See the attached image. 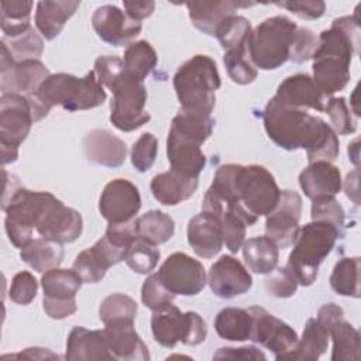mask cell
Instances as JSON below:
<instances>
[{
	"label": "cell",
	"mask_w": 361,
	"mask_h": 361,
	"mask_svg": "<svg viewBox=\"0 0 361 361\" xmlns=\"http://www.w3.org/2000/svg\"><path fill=\"white\" fill-rule=\"evenodd\" d=\"M262 121L269 140L286 151L306 149L307 161H333L338 157L337 133L324 120L307 110L292 109L269 99Z\"/></svg>",
	"instance_id": "obj_1"
},
{
	"label": "cell",
	"mask_w": 361,
	"mask_h": 361,
	"mask_svg": "<svg viewBox=\"0 0 361 361\" xmlns=\"http://www.w3.org/2000/svg\"><path fill=\"white\" fill-rule=\"evenodd\" d=\"M360 24L350 16L336 18L329 30L320 32L312 56L313 80L327 97L343 90L350 80V63L358 47Z\"/></svg>",
	"instance_id": "obj_2"
},
{
	"label": "cell",
	"mask_w": 361,
	"mask_h": 361,
	"mask_svg": "<svg viewBox=\"0 0 361 361\" xmlns=\"http://www.w3.org/2000/svg\"><path fill=\"white\" fill-rule=\"evenodd\" d=\"M214 120L209 116H196L179 111L172 123L166 138V155L171 169L188 178H199L206 166L202 144L212 135Z\"/></svg>",
	"instance_id": "obj_3"
},
{
	"label": "cell",
	"mask_w": 361,
	"mask_h": 361,
	"mask_svg": "<svg viewBox=\"0 0 361 361\" xmlns=\"http://www.w3.org/2000/svg\"><path fill=\"white\" fill-rule=\"evenodd\" d=\"M221 80L216 62L207 55H195L173 75V89L180 110L209 117L216 106V90Z\"/></svg>",
	"instance_id": "obj_4"
},
{
	"label": "cell",
	"mask_w": 361,
	"mask_h": 361,
	"mask_svg": "<svg viewBox=\"0 0 361 361\" xmlns=\"http://www.w3.org/2000/svg\"><path fill=\"white\" fill-rule=\"evenodd\" d=\"M341 235L340 228L324 221L312 220L299 228L286 264L298 283L310 286L316 281L320 264L331 252L337 238Z\"/></svg>",
	"instance_id": "obj_5"
},
{
	"label": "cell",
	"mask_w": 361,
	"mask_h": 361,
	"mask_svg": "<svg viewBox=\"0 0 361 361\" xmlns=\"http://www.w3.org/2000/svg\"><path fill=\"white\" fill-rule=\"evenodd\" d=\"M35 96L48 110L54 106H62L68 111L94 109L103 104L107 97L93 71L83 78L71 73L49 75Z\"/></svg>",
	"instance_id": "obj_6"
},
{
	"label": "cell",
	"mask_w": 361,
	"mask_h": 361,
	"mask_svg": "<svg viewBox=\"0 0 361 361\" xmlns=\"http://www.w3.org/2000/svg\"><path fill=\"white\" fill-rule=\"evenodd\" d=\"M298 25L285 16L264 20L251 32L248 56L255 68L272 71L289 59V49Z\"/></svg>",
	"instance_id": "obj_7"
},
{
	"label": "cell",
	"mask_w": 361,
	"mask_h": 361,
	"mask_svg": "<svg viewBox=\"0 0 361 361\" xmlns=\"http://www.w3.org/2000/svg\"><path fill=\"white\" fill-rule=\"evenodd\" d=\"M107 87L113 93L110 121L116 128L130 133L151 120L149 113L145 110L147 89L142 80L124 69Z\"/></svg>",
	"instance_id": "obj_8"
},
{
	"label": "cell",
	"mask_w": 361,
	"mask_h": 361,
	"mask_svg": "<svg viewBox=\"0 0 361 361\" xmlns=\"http://www.w3.org/2000/svg\"><path fill=\"white\" fill-rule=\"evenodd\" d=\"M154 340L166 348H173L179 341L186 345H197L206 340L207 327L196 312H180L175 305H168L151 317Z\"/></svg>",
	"instance_id": "obj_9"
},
{
	"label": "cell",
	"mask_w": 361,
	"mask_h": 361,
	"mask_svg": "<svg viewBox=\"0 0 361 361\" xmlns=\"http://www.w3.org/2000/svg\"><path fill=\"white\" fill-rule=\"evenodd\" d=\"M234 192L238 202L255 217L268 216L281 196L274 175L261 165H238Z\"/></svg>",
	"instance_id": "obj_10"
},
{
	"label": "cell",
	"mask_w": 361,
	"mask_h": 361,
	"mask_svg": "<svg viewBox=\"0 0 361 361\" xmlns=\"http://www.w3.org/2000/svg\"><path fill=\"white\" fill-rule=\"evenodd\" d=\"M51 196L52 193L49 192L18 188L13 196L1 204V209L7 214L4 223L6 233L14 247L23 248L32 240V230Z\"/></svg>",
	"instance_id": "obj_11"
},
{
	"label": "cell",
	"mask_w": 361,
	"mask_h": 361,
	"mask_svg": "<svg viewBox=\"0 0 361 361\" xmlns=\"http://www.w3.org/2000/svg\"><path fill=\"white\" fill-rule=\"evenodd\" d=\"M82 283V278L73 268H52L44 272L41 286L44 290L42 307L45 313L55 320L73 314L78 309L75 298Z\"/></svg>",
	"instance_id": "obj_12"
},
{
	"label": "cell",
	"mask_w": 361,
	"mask_h": 361,
	"mask_svg": "<svg viewBox=\"0 0 361 361\" xmlns=\"http://www.w3.org/2000/svg\"><path fill=\"white\" fill-rule=\"evenodd\" d=\"M157 276L173 295L195 296L206 285L203 265L185 252L171 254L159 267Z\"/></svg>",
	"instance_id": "obj_13"
},
{
	"label": "cell",
	"mask_w": 361,
	"mask_h": 361,
	"mask_svg": "<svg viewBox=\"0 0 361 361\" xmlns=\"http://www.w3.org/2000/svg\"><path fill=\"white\" fill-rule=\"evenodd\" d=\"M248 312L252 317L251 341L271 350L275 354V360H282L283 355L295 348L299 338L296 331L288 323L261 306H251Z\"/></svg>",
	"instance_id": "obj_14"
},
{
	"label": "cell",
	"mask_w": 361,
	"mask_h": 361,
	"mask_svg": "<svg viewBox=\"0 0 361 361\" xmlns=\"http://www.w3.org/2000/svg\"><path fill=\"white\" fill-rule=\"evenodd\" d=\"M35 123L31 102L24 94L6 93L0 99V147L18 148Z\"/></svg>",
	"instance_id": "obj_15"
},
{
	"label": "cell",
	"mask_w": 361,
	"mask_h": 361,
	"mask_svg": "<svg viewBox=\"0 0 361 361\" xmlns=\"http://www.w3.org/2000/svg\"><path fill=\"white\" fill-rule=\"evenodd\" d=\"M35 230L41 237L65 243L78 240L83 230V220L78 210L65 206L54 195L42 209Z\"/></svg>",
	"instance_id": "obj_16"
},
{
	"label": "cell",
	"mask_w": 361,
	"mask_h": 361,
	"mask_svg": "<svg viewBox=\"0 0 361 361\" xmlns=\"http://www.w3.org/2000/svg\"><path fill=\"white\" fill-rule=\"evenodd\" d=\"M302 214V197L298 192L281 190L275 209L267 216L265 233L278 248H286L293 244L299 233V220Z\"/></svg>",
	"instance_id": "obj_17"
},
{
	"label": "cell",
	"mask_w": 361,
	"mask_h": 361,
	"mask_svg": "<svg viewBox=\"0 0 361 361\" xmlns=\"http://www.w3.org/2000/svg\"><path fill=\"white\" fill-rule=\"evenodd\" d=\"M126 247L113 243L106 234L92 247L79 252L73 262V269L85 283L100 282L107 269L126 258Z\"/></svg>",
	"instance_id": "obj_18"
},
{
	"label": "cell",
	"mask_w": 361,
	"mask_h": 361,
	"mask_svg": "<svg viewBox=\"0 0 361 361\" xmlns=\"http://www.w3.org/2000/svg\"><path fill=\"white\" fill-rule=\"evenodd\" d=\"M141 209V196L134 183L127 179L110 180L99 199V212L109 223H126Z\"/></svg>",
	"instance_id": "obj_19"
},
{
	"label": "cell",
	"mask_w": 361,
	"mask_h": 361,
	"mask_svg": "<svg viewBox=\"0 0 361 361\" xmlns=\"http://www.w3.org/2000/svg\"><path fill=\"white\" fill-rule=\"evenodd\" d=\"M92 25L97 37L113 47L127 45L140 35L142 28L140 21L131 18L126 11L113 4L97 7L92 17Z\"/></svg>",
	"instance_id": "obj_20"
},
{
	"label": "cell",
	"mask_w": 361,
	"mask_h": 361,
	"mask_svg": "<svg viewBox=\"0 0 361 361\" xmlns=\"http://www.w3.org/2000/svg\"><path fill=\"white\" fill-rule=\"evenodd\" d=\"M207 282L212 292L221 299L244 295L252 286V278L247 268L231 255H221L210 267Z\"/></svg>",
	"instance_id": "obj_21"
},
{
	"label": "cell",
	"mask_w": 361,
	"mask_h": 361,
	"mask_svg": "<svg viewBox=\"0 0 361 361\" xmlns=\"http://www.w3.org/2000/svg\"><path fill=\"white\" fill-rule=\"evenodd\" d=\"M0 89L3 94L17 93L34 96L51 73L39 59H27L13 62L10 66L0 69Z\"/></svg>",
	"instance_id": "obj_22"
},
{
	"label": "cell",
	"mask_w": 361,
	"mask_h": 361,
	"mask_svg": "<svg viewBox=\"0 0 361 361\" xmlns=\"http://www.w3.org/2000/svg\"><path fill=\"white\" fill-rule=\"evenodd\" d=\"M274 97L281 104L292 109H312L317 111H324L326 96L320 92L313 78L306 73L288 76L283 82H281Z\"/></svg>",
	"instance_id": "obj_23"
},
{
	"label": "cell",
	"mask_w": 361,
	"mask_h": 361,
	"mask_svg": "<svg viewBox=\"0 0 361 361\" xmlns=\"http://www.w3.org/2000/svg\"><path fill=\"white\" fill-rule=\"evenodd\" d=\"M82 145L86 159L96 165L117 168L124 164L127 157L126 142L107 130H90L83 137Z\"/></svg>",
	"instance_id": "obj_24"
},
{
	"label": "cell",
	"mask_w": 361,
	"mask_h": 361,
	"mask_svg": "<svg viewBox=\"0 0 361 361\" xmlns=\"http://www.w3.org/2000/svg\"><path fill=\"white\" fill-rule=\"evenodd\" d=\"M188 243L196 255L213 258L223 247V231L220 219L212 213L202 212L188 223Z\"/></svg>",
	"instance_id": "obj_25"
},
{
	"label": "cell",
	"mask_w": 361,
	"mask_h": 361,
	"mask_svg": "<svg viewBox=\"0 0 361 361\" xmlns=\"http://www.w3.org/2000/svg\"><path fill=\"white\" fill-rule=\"evenodd\" d=\"M299 185L312 200L334 197L341 190V173L329 161H314L299 173Z\"/></svg>",
	"instance_id": "obj_26"
},
{
	"label": "cell",
	"mask_w": 361,
	"mask_h": 361,
	"mask_svg": "<svg viewBox=\"0 0 361 361\" xmlns=\"http://www.w3.org/2000/svg\"><path fill=\"white\" fill-rule=\"evenodd\" d=\"M103 330L111 360H149L148 348L135 331L134 323H113Z\"/></svg>",
	"instance_id": "obj_27"
},
{
	"label": "cell",
	"mask_w": 361,
	"mask_h": 361,
	"mask_svg": "<svg viewBox=\"0 0 361 361\" xmlns=\"http://www.w3.org/2000/svg\"><path fill=\"white\" fill-rule=\"evenodd\" d=\"M255 3H243L233 0L219 1H188L186 7L192 24L202 32L214 37L216 30L230 16H235V11L241 7H250Z\"/></svg>",
	"instance_id": "obj_28"
},
{
	"label": "cell",
	"mask_w": 361,
	"mask_h": 361,
	"mask_svg": "<svg viewBox=\"0 0 361 361\" xmlns=\"http://www.w3.org/2000/svg\"><path fill=\"white\" fill-rule=\"evenodd\" d=\"M65 358L71 361L111 360L104 330H89L82 326L73 327L66 340Z\"/></svg>",
	"instance_id": "obj_29"
},
{
	"label": "cell",
	"mask_w": 361,
	"mask_h": 361,
	"mask_svg": "<svg viewBox=\"0 0 361 361\" xmlns=\"http://www.w3.org/2000/svg\"><path fill=\"white\" fill-rule=\"evenodd\" d=\"M199 178H188L173 169L158 173L151 180L152 196L165 206H175L193 196Z\"/></svg>",
	"instance_id": "obj_30"
},
{
	"label": "cell",
	"mask_w": 361,
	"mask_h": 361,
	"mask_svg": "<svg viewBox=\"0 0 361 361\" xmlns=\"http://www.w3.org/2000/svg\"><path fill=\"white\" fill-rule=\"evenodd\" d=\"M80 1H38L35 11V25L48 41L61 34L66 21L75 14Z\"/></svg>",
	"instance_id": "obj_31"
},
{
	"label": "cell",
	"mask_w": 361,
	"mask_h": 361,
	"mask_svg": "<svg viewBox=\"0 0 361 361\" xmlns=\"http://www.w3.org/2000/svg\"><path fill=\"white\" fill-rule=\"evenodd\" d=\"M20 258L37 272H47L58 268L63 259L62 243L45 237L31 240L21 251Z\"/></svg>",
	"instance_id": "obj_32"
},
{
	"label": "cell",
	"mask_w": 361,
	"mask_h": 361,
	"mask_svg": "<svg viewBox=\"0 0 361 361\" xmlns=\"http://www.w3.org/2000/svg\"><path fill=\"white\" fill-rule=\"evenodd\" d=\"M329 330L322 326L317 319L312 317L306 322L302 338L298 340L295 348L282 357V360H305L316 361L327 350Z\"/></svg>",
	"instance_id": "obj_33"
},
{
	"label": "cell",
	"mask_w": 361,
	"mask_h": 361,
	"mask_svg": "<svg viewBox=\"0 0 361 361\" xmlns=\"http://www.w3.org/2000/svg\"><path fill=\"white\" fill-rule=\"evenodd\" d=\"M243 257L250 271L254 274H269L276 268L279 258L278 245L267 235L252 237L243 244Z\"/></svg>",
	"instance_id": "obj_34"
},
{
	"label": "cell",
	"mask_w": 361,
	"mask_h": 361,
	"mask_svg": "<svg viewBox=\"0 0 361 361\" xmlns=\"http://www.w3.org/2000/svg\"><path fill=\"white\" fill-rule=\"evenodd\" d=\"M216 333L228 341L250 340L252 330V317L248 309L226 307L214 319Z\"/></svg>",
	"instance_id": "obj_35"
},
{
	"label": "cell",
	"mask_w": 361,
	"mask_h": 361,
	"mask_svg": "<svg viewBox=\"0 0 361 361\" xmlns=\"http://www.w3.org/2000/svg\"><path fill=\"white\" fill-rule=\"evenodd\" d=\"M329 336L333 338V361H357L360 358V333L344 317L329 329Z\"/></svg>",
	"instance_id": "obj_36"
},
{
	"label": "cell",
	"mask_w": 361,
	"mask_h": 361,
	"mask_svg": "<svg viewBox=\"0 0 361 361\" xmlns=\"http://www.w3.org/2000/svg\"><path fill=\"white\" fill-rule=\"evenodd\" d=\"M173 219L161 210H149L137 219L138 238H142L151 244L159 245L166 243L173 235Z\"/></svg>",
	"instance_id": "obj_37"
},
{
	"label": "cell",
	"mask_w": 361,
	"mask_h": 361,
	"mask_svg": "<svg viewBox=\"0 0 361 361\" xmlns=\"http://www.w3.org/2000/svg\"><path fill=\"white\" fill-rule=\"evenodd\" d=\"M1 18L0 25L6 38H17L25 34L30 25V16L32 8V1L16 0V1H1Z\"/></svg>",
	"instance_id": "obj_38"
},
{
	"label": "cell",
	"mask_w": 361,
	"mask_h": 361,
	"mask_svg": "<svg viewBox=\"0 0 361 361\" xmlns=\"http://www.w3.org/2000/svg\"><path fill=\"white\" fill-rule=\"evenodd\" d=\"M158 56L152 45L147 41L131 42L124 51V69L134 78L144 82V79L157 66Z\"/></svg>",
	"instance_id": "obj_39"
},
{
	"label": "cell",
	"mask_w": 361,
	"mask_h": 361,
	"mask_svg": "<svg viewBox=\"0 0 361 361\" xmlns=\"http://www.w3.org/2000/svg\"><path fill=\"white\" fill-rule=\"evenodd\" d=\"M330 286L341 296L360 298V258H341L330 275Z\"/></svg>",
	"instance_id": "obj_40"
},
{
	"label": "cell",
	"mask_w": 361,
	"mask_h": 361,
	"mask_svg": "<svg viewBox=\"0 0 361 361\" xmlns=\"http://www.w3.org/2000/svg\"><path fill=\"white\" fill-rule=\"evenodd\" d=\"M138 312L137 302L124 293H111L106 296L99 307V317L107 324L134 323Z\"/></svg>",
	"instance_id": "obj_41"
},
{
	"label": "cell",
	"mask_w": 361,
	"mask_h": 361,
	"mask_svg": "<svg viewBox=\"0 0 361 361\" xmlns=\"http://www.w3.org/2000/svg\"><path fill=\"white\" fill-rule=\"evenodd\" d=\"M252 32L251 23L241 16H230L216 30L214 37L219 39L223 49L230 51L235 48L248 47V39Z\"/></svg>",
	"instance_id": "obj_42"
},
{
	"label": "cell",
	"mask_w": 361,
	"mask_h": 361,
	"mask_svg": "<svg viewBox=\"0 0 361 361\" xmlns=\"http://www.w3.org/2000/svg\"><path fill=\"white\" fill-rule=\"evenodd\" d=\"M223 62L230 79L237 85H248L254 82L258 75L257 68L248 56V47L226 51Z\"/></svg>",
	"instance_id": "obj_43"
},
{
	"label": "cell",
	"mask_w": 361,
	"mask_h": 361,
	"mask_svg": "<svg viewBox=\"0 0 361 361\" xmlns=\"http://www.w3.org/2000/svg\"><path fill=\"white\" fill-rule=\"evenodd\" d=\"M159 257L161 252L155 244H151L142 238H137L128 247L124 261L134 272L145 275L154 271Z\"/></svg>",
	"instance_id": "obj_44"
},
{
	"label": "cell",
	"mask_w": 361,
	"mask_h": 361,
	"mask_svg": "<svg viewBox=\"0 0 361 361\" xmlns=\"http://www.w3.org/2000/svg\"><path fill=\"white\" fill-rule=\"evenodd\" d=\"M324 111L330 117L331 128L341 134H353L357 130V123L351 116V110L348 109L344 97H331L324 106Z\"/></svg>",
	"instance_id": "obj_45"
},
{
	"label": "cell",
	"mask_w": 361,
	"mask_h": 361,
	"mask_svg": "<svg viewBox=\"0 0 361 361\" xmlns=\"http://www.w3.org/2000/svg\"><path fill=\"white\" fill-rule=\"evenodd\" d=\"M173 299H175V295L165 288V285L159 281L157 274L149 275L144 281L141 288V300L152 312H157L171 305Z\"/></svg>",
	"instance_id": "obj_46"
},
{
	"label": "cell",
	"mask_w": 361,
	"mask_h": 361,
	"mask_svg": "<svg viewBox=\"0 0 361 361\" xmlns=\"http://www.w3.org/2000/svg\"><path fill=\"white\" fill-rule=\"evenodd\" d=\"M158 140L151 133H144L131 148V164L138 172H147L155 162Z\"/></svg>",
	"instance_id": "obj_47"
},
{
	"label": "cell",
	"mask_w": 361,
	"mask_h": 361,
	"mask_svg": "<svg viewBox=\"0 0 361 361\" xmlns=\"http://www.w3.org/2000/svg\"><path fill=\"white\" fill-rule=\"evenodd\" d=\"M298 279L288 267L274 268L265 279V290L274 298H290L298 290Z\"/></svg>",
	"instance_id": "obj_48"
},
{
	"label": "cell",
	"mask_w": 361,
	"mask_h": 361,
	"mask_svg": "<svg viewBox=\"0 0 361 361\" xmlns=\"http://www.w3.org/2000/svg\"><path fill=\"white\" fill-rule=\"evenodd\" d=\"M312 220L324 221L341 228L345 221V212L336 197H320L312 200Z\"/></svg>",
	"instance_id": "obj_49"
},
{
	"label": "cell",
	"mask_w": 361,
	"mask_h": 361,
	"mask_svg": "<svg viewBox=\"0 0 361 361\" xmlns=\"http://www.w3.org/2000/svg\"><path fill=\"white\" fill-rule=\"evenodd\" d=\"M44 44L34 28H30L25 34L10 39V51L16 62L27 59H38L42 54Z\"/></svg>",
	"instance_id": "obj_50"
},
{
	"label": "cell",
	"mask_w": 361,
	"mask_h": 361,
	"mask_svg": "<svg viewBox=\"0 0 361 361\" xmlns=\"http://www.w3.org/2000/svg\"><path fill=\"white\" fill-rule=\"evenodd\" d=\"M319 45V38L305 27H298L290 49H289V59L295 63H303L312 59L316 48Z\"/></svg>",
	"instance_id": "obj_51"
},
{
	"label": "cell",
	"mask_w": 361,
	"mask_h": 361,
	"mask_svg": "<svg viewBox=\"0 0 361 361\" xmlns=\"http://www.w3.org/2000/svg\"><path fill=\"white\" fill-rule=\"evenodd\" d=\"M38 290V282L28 271H21L14 275L10 286V299L18 305H28L34 300Z\"/></svg>",
	"instance_id": "obj_52"
},
{
	"label": "cell",
	"mask_w": 361,
	"mask_h": 361,
	"mask_svg": "<svg viewBox=\"0 0 361 361\" xmlns=\"http://www.w3.org/2000/svg\"><path fill=\"white\" fill-rule=\"evenodd\" d=\"M275 4L289 10L295 16L305 20L320 18L326 10V4L322 0H305V1L290 0V1H276Z\"/></svg>",
	"instance_id": "obj_53"
},
{
	"label": "cell",
	"mask_w": 361,
	"mask_h": 361,
	"mask_svg": "<svg viewBox=\"0 0 361 361\" xmlns=\"http://www.w3.org/2000/svg\"><path fill=\"white\" fill-rule=\"evenodd\" d=\"M124 71L123 59L114 55H102L94 62V75L103 86H109Z\"/></svg>",
	"instance_id": "obj_54"
},
{
	"label": "cell",
	"mask_w": 361,
	"mask_h": 361,
	"mask_svg": "<svg viewBox=\"0 0 361 361\" xmlns=\"http://www.w3.org/2000/svg\"><path fill=\"white\" fill-rule=\"evenodd\" d=\"M213 360H267V355L254 345L247 347H221L213 354Z\"/></svg>",
	"instance_id": "obj_55"
},
{
	"label": "cell",
	"mask_w": 361,
	"mask_h": 361,
	"mask_svg": "<svg viewBox=\"0 0 361 361\" xmlns=\"http://www.w3.org/2000/svg\"><path fill=\"white\" fill-rule=\"evenodd\" d=\"M343 317H344V312L340 306L334 303H326L319 309L316 319L322 326H324L329 330L337 320Z\"/></svg>",
	"instance_id": "obj_56"
},
{
	"label": "cell",
	"mask_w": 361,
	"mask_h": 361,
	"mask_svg": "<svg viewBox=\"0 0 361 361\" xmlns=\"http://www.w3.org/2000/svg\"><path fill=\"white\" fill-rule=\"evenodd\" d=\"M123 4H124V8L127 10L126 13L137 21H141L149 17L155 8L154 1H124Z\"/></svg>",
	"instance_id": "obj_57"
},
{
	"label": "cell",
	"mask_w": 361,
	"mask_h": 361,
	"mask_svg": "<svg viewBox=\"0 0 361 361\" xmlns=\"http://www.w3.org/2000/svg\"><path fill=\"white\" fill-rule=\"evenodd\" d=\"M13 358H35V360H56L59 358L56 354L51 353L49 350L47 348H39V347H30V348H25L24 351L18 353V354H14V355H10Z\"/></svg>",
	"instance_id": "obj_58"
},
{
	"label": "cell",
	"mask_w": 361,
	"mask_h": 361,
	"mask_svg": "<svg viewBox=\"0 0 361 361\" xmlns=\"http://www.w3.org/2000/svg\"><path fill=\"white\" fill-rule=\"evenodd\" d=\"M344 190H345V195L350 199H353L355 204H358V169L347 175L344 180Z\"/></svg>",
	"instance_id": "obj_59"
},
{
	"label": "cell",
	"mask_w": 361,
	"mask_h": 361,
	"mask_svg": "<svg viewBox=\"0 0 361 361\" xmlns=\"http://www.w3.org/2000/svg\"><path fill=\"white\" fill-rule=\"evenodd\" d=\"M348 157L355 165H358V140L348 145Z\"/></svg>",
	"instance_id": "obj_60"
}]
</instances>
